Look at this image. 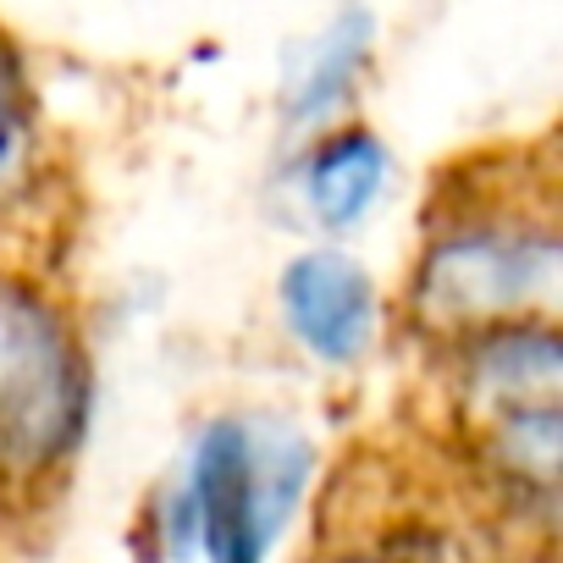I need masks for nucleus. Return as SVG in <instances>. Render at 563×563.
Instances as JSON below:
<instances>
[{
    "mask_svg": "<svg viewBox=\"0 0 563 563\" xmlns=\"http://www.w3.org/2000/svg\"><path fill=\"white\" fill-rule=\"evenodd\" d=\"M563 305V216L552 161L470 155L426 194L415 249L393 294L398 332L431 354L442 343L558 321Z\"/></svg>",
    "mask_w": 563,
    "mask_h": 563,
    "instance_id": "1",
    "label": "nucleus"
},
{
    "mask_svg": "<svg viewBox=\"0 0 563 563\" xmlns=\"http://www.w3.org/2000/svg\"><path fill=\"white\" fill-rule=\"evenodd\" d=\"M316 475V437L294 415L221 409L194 426L183 459L150 486L133 547L144 563H271Z\"/></svg>",
    "mask_w": 563,
    "mask_h": 563,
    "instance_id": "2",
    "label": "nucleus"
},
{
    "mask_svg": "<svg viewBox=\"0 0 563 563\" xmlns=\"http://www.w3.org/2000/svg\"><path fill=\"white\" fill-rule=\"evenodd\" d=\"M100 415V365L78 299L0 249V508L18 525L67 492Z\"/></svg>",
    "mask_w": 563,
    "mask_h": 563,
    "instance_id": "3",
    "label": "nucleus"
},
{
    "mask_svg": "<svg viewBox=\"0 0 563 563\" xmlns=\"http://www.w3.org/2000/svg\"><path fill=\"white\" fill-rule=\"evenodd\" d=\"M271 305L288 349L327 376H360L398 332L393 294L349 243L294 249L271 282Z\"/></svg>",
    "mask_w": 563,
    "mask_h": 563,
    "instance_id": "4",
    "label": "nucleus"
},
{
    "mask_svg": "<svg viewBox=\"0 0 563 563\" xmlns=\"http://www.w3.org/2000/svg\"><path fill=\"white\" fill-rule=\"evenodd\" d=\"M393 177L398 155L365 117H349L288 144V161H282L288 205L316 232V243H349L354 232H365L371 216L387 205Z\"/></svg>",
    "mask_w": 563,
    "mask_h": 563,
    "instance_id": "5",
    "label": "nucleus"
},
{
    "mask_svg": "<svg viewBox=\"0 0 563 563\" xmlns=\"http://www.w3.org/2000/svg\"><path fill=\"white\" fill-rule=\"evenodd\" d=\"M376 45H382V29H376V12L365 0H349L338 7L321 29H310L288 62H282V78H276V128L288 144L321 133V128H338L349 117H360V100H365V84L376 73Z\"/></svg>",
    "mask_w": 563,
    "mask_h": 563,
    "instance_id": "6",
    "label": "nucleus"
},
{
    "mask_svg": "<svg viewBox=\"0 0 563 563\" xmlns=\"http://www.w3.org/2000/svg\"><path fill=\"white\" fill-rule=\"evenodd\" d=\"M497 552L525 558L497 541L464 503L437 508L431 497H409L393 508L371 503L354 508L343 525H327L305 563H497Z\"/></svg>",
    "mask_w": 563,
    "mask_h": 563,
    "instance_id": "7",
    "label": "nucleus"
},
{
    "mask_svg": "<svg viewBox=\"0 0 563 563\" xmlns=\"http://www.w3.org/2000/svg\"><path fill=\"white\" fill-rule=\"evenodd\" d=\"M56 194V139L40 78L12 34H0V249H23Z\"/></svg>",
    "mask_w": 563,
    "mask_h": 563,
    "instance_id": "8",
    "label": "nucleus"
},
{
    "mask_svg": "<svg viewBox=\"0 0 563 563\" xmlns=\"http://www.w3.org/2000/svg\"><path fill=\"white\" fill-rule=\"evenodd\" d=\"M12 525H18V519H12L7 508H0V552H7V536H12Z\"/></svg>",
    "mask_w": 563,
    "mask_h": 563,
    "instance_id": "9",
    "label": "nucleus"
}]
</instances>
